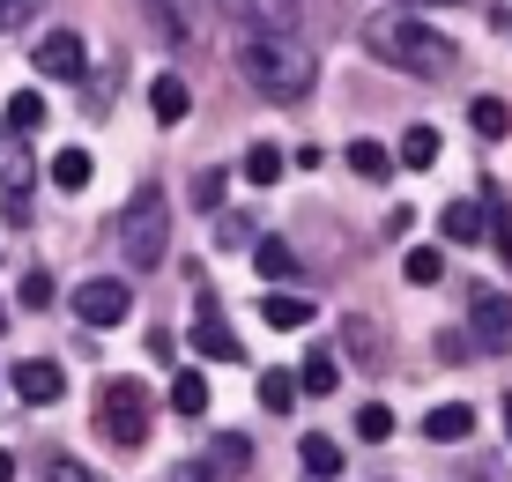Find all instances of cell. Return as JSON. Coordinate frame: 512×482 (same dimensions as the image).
Here are the masks:
<instances>
[{"instance_id": "6da1fadb", "label": "cell", "mask_w": 512, "mask_h": 482, "mask_svg": "<svg viewBox=\"0 0 512 482\" xmlns=\"http://www.w3.org/2000/svg\"><path fill=\"white\" fill-rule=\"evenodd\" d=\"M364 45H372L379 67H401V75H416V82H446L453 60H461L446 30H431V23H423V15H409V8L364 15Z\"/></svg>"}, {"instance_id": "7a4b0ae2", "label": "cell", "mask_w": 512, "mask_h": 482, "mask_svg": "<svg viewBox=\"0 0 512 482\" xmlns=\"http://www.w3.org/2000/svg\"><path fill=\"white\" fill-rule=\"evenodd\" d=\"M238 67L268 104H297L320 82V60H312V45L297 30H238Z\"/></svg>"}, {"instance_id": "3957f363", "label": "cell", "mask_w": 512, "mask_h": 482, "mask_svg": "<svg viewBox=\"0 0 512 482\" xmlns=\"http://www.w3.org/2000/svg\"><path fill=\"white\" fill-rule=\"evenodd\" d=\"M119 253H127V267H164V253H171L164 186H141L134 201H127V216H119Z\"/></svg>"}, {"instance_id": "277c9868", "label": "cell", "mask_w": 512, "mask_h": 482, "mask_svg": "<svg viewBox=\"0 0 512 482\" xmlns=\"http://www.w3.org/2000/svg\"><path fill=\"white\" fill-rule=\"evenodd\" d=\"M97 431L112 445H141L149 438V386L141 379H104L97 386Z\"/></svg>"}, {"instance_id": "5b68a950", "label": "cell", "mask_w": 512, "mask_h": 482, "mask_svg": "<svg viewBox=\"0 0 512 482\" xmlns=\"http://www.w3.org/2000/svg\"><path fill=\"white\" fill-rule=\"evenodd\" d=\"M468 342L483 356H505L512 349V297L490 290V282H475V290H468Z\"/></svg>"}, {"instance_id": "8992f818", "label": "cell", "mask_w": 512, "mask_h": 482, "mask_svg": "<svg viewBox=\"0 0 512 482\" xmlns=\"http://www.w3.org/2000/svg\"><path fill=\"white\" fill-rule=\"evenodd\" d=\"M30 67H38L45 82H82L90 75V45H82V30H45V38L30 45Z\"/></svg>"}, {"instance_id": "52a82bcc", "label": "cell", "mask_w": 512, "mask_h": 482, "mask_svg": "<svg viewBox=\"0 0 512 482\" xmlns=\"http://www.w3.org/2000/svg\"><path fill=\"white\" fill-rule=\"evenodd\" d=\"M193 356H201V364H245V342L231 334V319L216 312L208 290H201V319H193Z\"/></svg>"}, {"instance_id": "ba28073f", "label": "cell", "mask_w": 512, "mask_h": 482, "mask_svg": "<svg viewBox=\"0 0 512 482\" xmlns=\"http://www.w3.org/2000/svg\"><path fill=\"white\" fill-rule=\"evenodd\" d=\"M127 312H134V290H127V282H112V275H97V282H82V290H75V319H82V327H119Z\"/></svg>"}, {"instance_id": "9c48e42d", "label": "cell", "mask_w": 512, "mask_h": 482, "mask_svg": "<svg viewBox=\"0 0 512 482\" xmlns=\"http://www.w3.org/2000/svg\"><path fill=\"white\" fill-rule=\"evenodd\" d=\"M8 386H15V401H38V408H52L67 394V371L52 364V356H23V364L8 371Z\"/></svg>"}, {"instance_id": "30bf717a", "label": "cell", "mask_w": 512, "mask_h": 482, "mask_svg": "<svg viewBox=\"0 0 512 482\" xmlns=\"http://www.w3.org/2000/svg\"><path fill=\"white\" fill-rule=\"evenodd\" d=\"M238 30H297V0H216Z\"/></svg>"}, {"instance_id": "8fae6325", "label": "cell", "mask_w": 512, "mask_h": 482, "mask_svg": "<svg viewBox=\"0 0 512 482\" xmlns=\"http://www.w3.org/2000/svg\"><path fill=\"white\" fill-rule=\"evenodd\" d=\"M423 438L431 445H468L475 438V408L468 401H438L431 416H423Z\"/></svg>"}, {"instance_id": "7c38bea8", "label": "cell", "mask_w": 512, "mask_h": 482, "mask_svg": "<svg viewBox=\"0 0 512 482\" xmlns=\"http://www.w3.org/2000/svg\"><path fill=\"white\" fill-rule=\"evenodd\" d=\"M438 238L446 245H483V208L475 201H446L438 208Z\"/></svg>"}, {"instance_id": "4fadbf2b", "label": "cell", "mask_w": 512, "mask_h": 482, "mask_svg": "<svg viewBox=\"0 0 512 482\" xmlns=\"http://www.w3.org/2000/svg\"><path fill=\"white\" fill-rule=\"evenodd\" d=\"M149 112H156V127H179V119L193 112V89H186L179 75H156V89H149Z\"/></svg>"}, {"instance_id": "5bb4252c", "label": "cell", "mask_w": 512, "mask_h": 482, "mask_svg": "<svg viewBox=\"0 0 512 482\" xmlns=\"http://www.w3.org/2000/svg\"><path fill=\"white\" fill-rule=\"evenodd\" d=\"M245 468H253V438H245V431H223L216 445H208V475H245Z\"/></svg>"}, {"instance_id": "9a60e30c", "label": "cell", "mask_w": 512, "mask_h": 482, "mask_svg": "<svg viewBox=\"0 0 512 482\" xmlns=\"http://www.w3.org/2000/svg\"><path fill=\"white\" fill-rule=\"evenodd\" d=\"M483 238L498 245V260L512 267V208H505V193H498V186H483Z\"/></svg>"}, {"instance_id": "2e32d148", "label": "cell", "mask_w": 512, "mask_h": 482, "mask_svg": "<svg viewBox=\"0 0 512 482\" xmlns=\"http://www.w3.org/2000/svg\"><path fill=\"white\" fill-rule=\"evenodd\" d=\"M342 342H349V356H357L364 371H379V364H386V349H379V327H372L364 312H349V319H342Z\"/></svg>"}, {"instance_id": "e0dca14e", "label": "cell", "mask_w": 512, "mask_h": 482, "mask_svg": "<svg viewBox=\"0 0 512 482\" xmlns=\"http://www.w3.org/2000/svg\"><path fill=\"white\" fill-rule=\"evenodd\" d=\"M260 319H268V327H312V297L268 290V297H260Z\"/></svg>"}, {"instance_id": "ac0fdd59", "label": "cell", "mask_w": 512, "mask_h": 482, "mask_svg": "<svg viewBox=\"0 0 512 482\" xmlns=\"http://www.w3.org/2000/svg\"><path fill=\"white\" fill-rule=\"evenodd\" d=\"M305 401V386H297V371H260V408H275V416H290V408Z\"/></svg>"}, {"instance_id": "d6986e66", "label": "cell", "mask_w": 512, "mask_h": 482, "mask_svg": "<svg viewBox=\"0 0 512 482\" xmlns=\"http://www.w3.org/2000/svg\"><path fill=\"white\" fill-rule=\"evenodd\" d=\"M297 460H305V475H312V482H334V475H342V445H334V438H320V431H312L305 445H297Z\"/></svg>"}, {"instance_id": "ffe728a7", "label": "cell", "mask_w": 512, "mask_h": 482, "mask_svg": "<svg viewBox=\"0 0 512 482\" xmlns=\"http://www.w3.org/2000/svg\"><path fill=\"white\" fill-rule=\"evenodd\" d=\"M253 267H260L268 282H297V253H290L282 238H253Z\"/></svg>"}, {"instance_id": "44dd1931", "label": "cell", "mask_w": 512, "mask_h": 482, "mask_svg": "<svg viewBox=\"0 0 512 482\" xmlns=\"http://www.w3.org/2000/svg\"><path fill=\"white\" fill-rule=\"evenodd\" d=\"M90 171H97L90 149H60V156H52V186H60V193H82V186H90Z\"/></svg>"}, {"instance_id": "7402d4cb", "label": "cell", "mask_w": 512, "mask_h": 482, "mask_svg": "<svg viewBox=\"0 0 512 482\" xmlns=\"http://www.w3.org/2000/svg\"><path fill=\"white\" fill-rule=\"evenodd\" d=\"M468 127L483 134V141H505V134H512V112H505V97H475V104H468Z\"/></svg>"}, {"instance_id": "603a6c76", "label": "cell", "mask_w": 512, "mask_h": 482, "mask_svg": "<svg viewBox=\"0 0 512 482\" xmlns=\"http://www.w3.org/2000/svg\"><path fill=\"white\" fill-rule=\"evenodd\" d=\"M297 386H305V394H334V386H342V364H334L327 349H312L305 371H297Z\"/></svg>"}, {"instance_id": "cb8c5ba5", "label": "cell", "mask_w": 512, "mask_h": 482, "mask_svg": "<svg viewBox=\"0 0 512 482\" xmlns=\"http://www.w3.org/2000/svg\"><path fill=\"white\" fill-rule=\"evenodd\" d=\"M171 408H179V416H201L208 408V379L201 371H171Z\"/></svg>"}, {"instance_id": "d4e9b609", "label": "cell", "mask_w": 512, "mask_h": 482, "mask_svg": "<svg viewBox=\"0 0 512 482\" xmlns=\"http://www.w3.org/2000/svg\"><path fill=\"white\" fill-rule=\"evenodd\" d=\"M401 164H409V171H431V164H438V127H409V134H401Z\"/></svg>"}, {"instance_id": "484cf974", "label": "cell", "mask_w": 512, "mask_h": 482, "mask_svg": "<svg viewBox=\"0 0 512 482\" xmlns=\"http://www.w3.org/2000/svg\"><path fill=\"white\" fill-rule=\"evenodd\" d=\"M38 119H45V97L38 89H15L8 97V134H38Z\"/></svg>"}, {"instance_id": "4316f807", "label": "cell", "mask_w": 512, "mask_h": 482, "mask_svg": "<svg viewBox=\"0 0 512 482\" xmlns=\"http://www.w3.org/2000/svg\"><path fill=\"white\" fill-rule=\"evenodd\" d=\"M149 23L164 30L171 45H186V38H193V23H186V0H149Z\"/></svg>"}, {"instance_id": "83f0119b", "label": "cell", "mask_w": 512, "mask_h": 482, "mask_svg": "<svg viewBox=\"0 0 512 482\" xmlns=\"http://www.w3.org/2000/svg\"><path fill=\"white\" fill-rule=\"evenodd\" d=\"M349 171H357V178H372V186H379V178L394 171V156H386L379 141H349Z\"/></svg>"}, {"instance_id": "f1b7e54d", "label": "cell", "mask_w": 512, "mask_h": 482, "mask_svg": "<svg viewBox=\"0 0 512 482\" xmlns=\"http://www.w3.org/2000/svg\"><path fill=\"white\" fill-rule=\"evenodd\" d=\"M245 178H253V186H275L282 178V149L275 141H253V149H245Z\"/></svg>"}, {"instance_id": "f546056e", "label": "cell", "mask_w": 512, "mask_h": 482, "mask_svg": "<svg viewBox=\"0 0 512 482\" xmlns=\"http://www.w3.org/2000/svg\"><path fill=\"white\" fill-rule=\"evenodd\" d=\"M357 438H364V445H386V438H394V408H386V401H364V408H357Z\"/></svg>"}, {"instance_id": "4dcf8cb0", "label": "cell", "mask_w": 512, "mask_h": 482, "mask_svg": "<svg viewBox=\"0 0 512 482\" xmlns=\"http://www.w3.org/2000/svg\"><path fill=\"white\" fill-rule=\"evenodd\" d=\"M45 482H104L90 460H75V453H45Z\"/></svg>"}, {"instance_id": "1f68e13d", "label": "cell", "mask_w": 512, "mask_h": 482, "mask_svg": "<svg viewBox=\"0 0 512 482\" xmlns=\"http://www.w3.org/2000/svg\"><path fill=\"white\" fill-rule=\"evenodd\" d=\"M438 275H446V253H438V245H416V253H409V282H416V290H431Z\"/></svg>"}, {"instance_id": "d6a6232c", "label": "cell", "mask_w": 512, "mask_h": 482, "mask_svg": "<svg viewBox=\"0 0 512 482\" xmlns=\"http://www.w3.org/2000/svg\"><path fill=\"white\" fill-rule=\"evenodd\" d=\"M260 230H253V216H216V245L223 253H238V245H253Z\"/></svg>"}, {"instance_id": "836d02e7", "label": "cell", "mask_w": 512, "mask_h": 482, "mask_svg": "<svg viewBox=\"0 0 512 482\" xmlns=\"http://www.w3.org/2000/svg\"><path fill=\"white\" fill-rule=\"evenodd\" d=\"M223 193H231V178H223V171H201V178H193V208H208V216L223 208Z\"/></svg>"}, {"instance_id": "e575fe53", "label": "cell", "mask_w": 512, "mask_h": 482, "mask_svg": "<svg viewBox=\"0 0 512 482\" xmlns=\"http://www.w3.org/2000/svg\"><path fill=\"white\" fill-rule=\"evenodd\" d=\"M0 186H8V201H23V186H30V156L23 149L0 156Z\"/></svg>"}, {"instance_id": "d590c367", "label": "cell", "mask_w": 512, "mask_h": 482, "mask_svg": "<svg viewBox=\"0 0 512 482\" xmlns=\"http://www.w3.org/2000/svg\"><path fill=\"white\" fill-rule=\"evenodd\" d=\"M38 8H45V0H0V30H23V23H38Z\"/></svg>"}, {"instance_id": "8d00e7d4", "label": "cell", "mask_w": 512, "mask_h": 482, "mask_svg": "<svg viewBox=\"0 0 512 482\" xmlns=\"http://www.w3.org/2000/svg\"><path fill=\"white\" fill-rule=\"evenodd\" d=\"M23 305H30V312L52 305V275H45V267H38V275H23Z\"/></svg>"}, {"instance_id": "74e56055", "label": "cell", "mask_w": 512, "mask_h": 482, "mask_svg": "<svg viewBox=\"0 0 512 482\" xmlns=\"http://www.w3.org/2000/svg\"><path fill=\"white\" fill-rule=\"evenodd\" d=\"M461 482H512L505 460H461Z\"/></svg>"}, {"instance_id": "f35d334b", "label": "cell", "mask_w": 512, "mask_h": 482, "mask_svg": "<svg viewBox=\"0 0 512 482\" xmlns=\"http://www.w3.org/2000/svg\"><path fill=\"white\" fill-rule=\"evenodd\" d=\"M171 482H208V460H179V468H171Z\"/></svg>"}, {"instance_id": "ab89813d", "label": "cell", "mask_w": 512, "mask_h": 482, "mask_svg": "<svg viewBox=\"0 0 512 482\" xmlns=\"http://www.w3.org/2000/svg\"><path fill=\"white\" fill-rule=\"evenodd\" d=\"M0 482H15V453H0Z\"/></svg>"}, {"instance_id": "60d3db41", "label": "cell", "mask_w": 512, "mask_h": 482, "mask_svg": "<svg viewBox=\"0 0 512 482\" xmlns=\"http://www.w3.org/2000/svg\"><path fill=\"white\" fill-rule=\"evenodd\" d=\"M505 438H512V394H505Z\"/></svg>"}, {"instance_id": "b9f144b4", "label": "cell", "mask_w": 512, "mask_h": 482, "mask_svg": "<svg viewBox=\"0 0 512 482\" xmlns=\"http://www.w3.org/2000/svg\"><path fill=\"white\" fill-rule=\"evenodd\" d=\"M401 8H431V0H401Z\"/></svg>"}, {"instance_id": "7bdbcfd3", "label": "cell", "mask_w": 512, "mask_h": 482, "mask_svg": "<svg viewBox=\"0 0 512 482\" xmlns=\"http://www.w3.org/2000/svg\"><path fill=\"white\" fill-rule=\"evenodd\" d=\"M0 334H8V305H0Z\"/></svg>"}, {"instance_id": "ee69618b", "label": "cell", "mask_w": 512, "mask_h": 482, "mask_svg": "<svg viewBox=\"0 0 512 482\" xmlns=\"http://www.w3.org/2000/svg\"><path fill=\"white\" fill-rule=\"evenodd\" d=\"M0 386H8V379H0Z\"/></svg>"}]
</instances>
